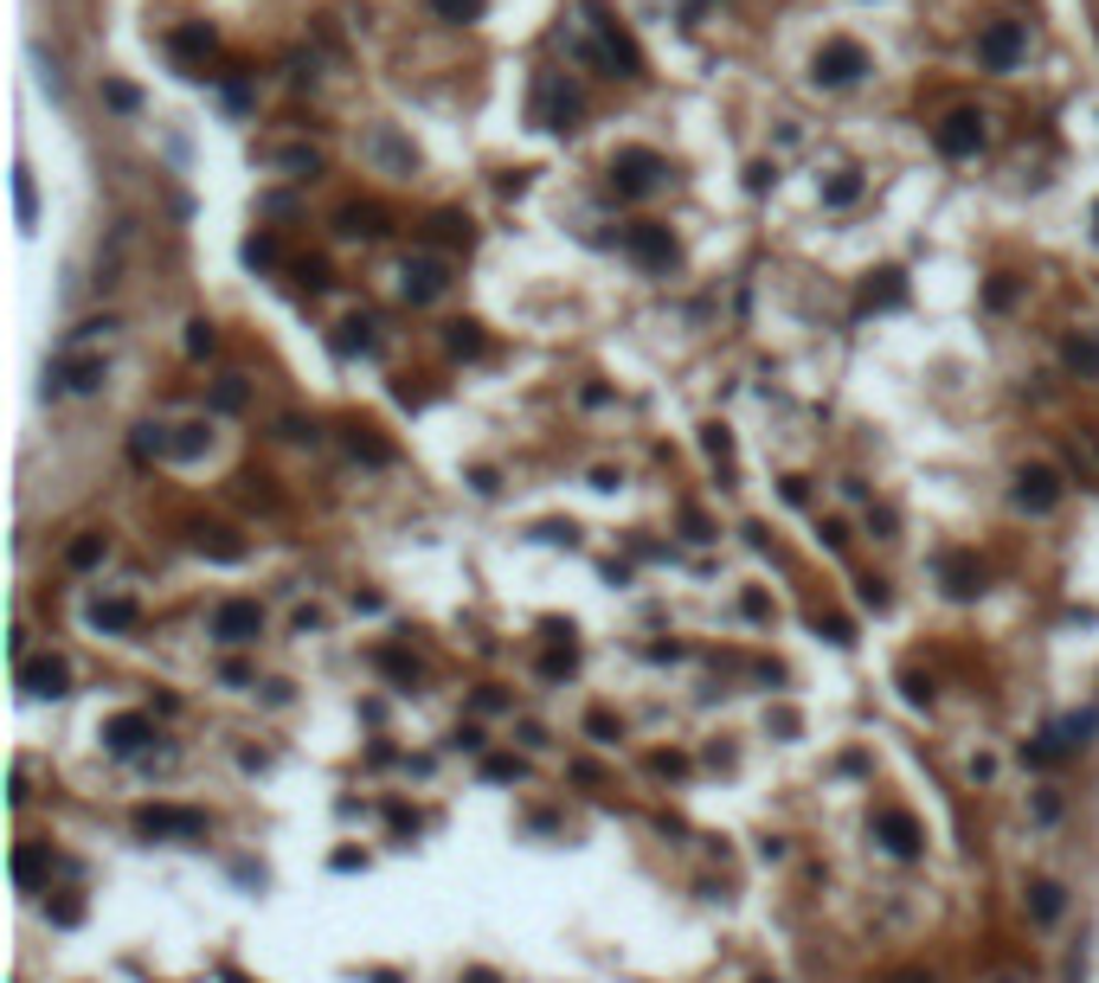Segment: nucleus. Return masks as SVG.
<instances>
[{
	"instance_id": "39448f33",
	"label": "nucleus",
	"mask_w": 1099,
	"mask_h": 983,
	"mask_svg": "<svg viewBox=\"0 0 1099 983\" xmlns=\"http://www.w3.org/2000/svg\"><path fill=\"white\" fill-rule=\"evenodd\" d=\"M136 835H206V817H200V810L149 803V810H136Z\"/></svg>"
},
{
	"instance_id": "aec40b11",
	"label": "nucleus",
	"mask_w": 1099,
	"mask_h": 983,
	"mask_svg": "<svg viewBox=\"0 0 1099 983\" xmlns=\"http://www.w3.org/2000/svg\"><path fill=\"white\" fill-rule=\"evenodd\" d=\"M277 161H283V168H290L297 181H309V174H322V154H315V149H283Z\"/></svg>"
},
{
	"instance_id": "5701e85b",
	"label": "nucleus",
	"mask_w": 1099,
	"mask_h": 983,
	"mask_svg": "<svg viewBox=\"0 0 1099 983\" xmlns=\"http://www.w3.org/2000/svg\"><path fill=\"white\" fill-rule=\"evenodd\" d=\"M451 354H483V335H476V322H451Z\"/></svg>"
},
{
	"instance_id": "c9c22d12",
	"label": "nucleus",
	"mask_w": 1099,
	"mask_h": 983,
	"mask_svg": "<svg viewBox=\"0 0 1099 983\" xmlns=\"http://www.w3.org/2000/svg\"><path fill=\"white\" fill-rule=\"evenodd\" d=\"M245 258H251V264H270L277 251H270V238H251V245H245Z\"/></svg>"
},
{
	"instance_id": "2eb2a0df",
	"label": "nucleus",
	"mask_w": 1099,
	"mask_h": 983,
	"mask_svg": "<svg viewBox=\"0 0 1099 983\" xmlns=\"http://www.w3.org/2000/svg\"><path fill=\"white\" fill-rule=\"evenodd\" d=\"M1062 360H1067V367H1074L1080 379H1099V335H1067Z\"/></svg>"
},
{
	"instance_id": "dca6fc26",
	"label": "nucleus",
	"mask_w": 1099,
	"mask_h": 983,
	"mask_svg": "<svg viewBox=\"0 0 1099 983\" xmlns=\"http://www.w3.org/2000/svg\"><path fill=\"white\" fill-rule=\"evenodd\" d=\"M379 231H386L379 206H342V238H379Z\"/></svg>"
},
{
	"instance_id": "7c9ffc66",
	"label": "nucleus",
	"mask_w": 1099,
	"mask_h": 983,
	"mask_svg": "<svg viewBox=\"0 0 1099 983\" xmlns=\"http://www.w3.org/2000/svg\"><path fill=\"white\" fill-rule=\"evenodd\" d=\"M855 193H862V181H855V174H842V181H836V187L823 193V199H830V206H849V199H855Z\"/></svg>"
},
{
	"instance_id": "393cba45",
	"label": "nucleus",
	"mask_w": 1099,
	"mask_h": 983,
	"mask_svg": "<svg viewBox=\"0 0 1099 983\" xmlns=\"http://www.w3.org/2000/svg\"><path fill=\"white\" fill-rule=\"evenodd\" d=\"M213 406H219V412H238V406H245V379H238V374H231V379H219Z\"/></svg>"
},
{
	"instance_id": "a211bd4d",
	"label": "nucleus",
	"mask_w": 1099,
	"mask_h": 983,
	"mask_svg": "<svg viewBox=\"0 0 1099 983\" xmlns=\"http://www.w3.org/2000/svg\"><path fill=\"white\" fill-rule=\"evenodd\" d=\"M90 624H97V630H129V624H136V605H129V598H104V605L90 611Z\"/></svg>"
},
{
	"instance_id": "1a4fd4ad",
	"label": "nucleus",
	"mask_w": 1099,
	"mask_h": 983,
	"mask_svg": "<svg viewBox=\"0 0 1099 983\" xmlns=\"http://www.w3.org/2000/svg\"><path fill=\"white\" fill-rule=\"evenodd\" d=\"M20 688H26V694H39V701H45V694H65V688H72V669H65L58 656H39V662H26V669H20Z\"/></svg>"
},
{
	"instance_id": "f257e3e1",
	"label": "nucleus",
	"mask_w": 1099,
	"mask_h": 983,
	"mask_svg": "<svg viewBox=\"0 0 1099 983\" xmlns=\"http://www.w3.org/2000/svg\"><path fill=\"white\" fill-rule=\"evenodd\" d=\"M862 72H869V52H862L855 39H830V45L817 52V84H830V90L855 84Z\"/></svg>"
},
{
	"instance_id": "9b49d317",
	"label": "nucleus",
	"mask_w": 1099,
	"mask_h": 983,
	"mask_svg": "<svg viewBox=\"0 0 1099 983\" xmlns=\"http://www.w3.org/2000/svg\"><path fill=\"white\" fill-rule=\"evenodd\" d=\"M149 739H154V726H149L142 714H116L110 726H104V746H110V753H122V758H129V753H142Z\"/></svg>"
},
{
	"instance_id": "b1692460",
	"label": "nucleus",
	"mask_w": 1099,
	"mask_h": 983,
	"mask_svg": "<svg viewBox=\"0 0 1099 983\" xmlns=\"http://www.w3.org/2000/svg\"><path fill=\"white\" fill-rule=\"evenodd\" d=\"M104 104H110V110H122V116H129V110H142L136 84H104Z\"/></svg>"
},
{
	"instance_id": "6e6552de",
	"label": "nucleus",
	"mask_w": 1099,
	"mask_h": 983,
	"mask_svg": "<svg viewBox=\"0 0 1099 983\" xmlns=\"http://www.w3.org/2000/svg\"><path fill=\"white\" fill-rule=\"evenodd\" d=\"M656 154L649 149H631V154H617V168H611V181H617V193H649L656 187Z\"/></svg>"
},
{
	"instance_id": "a19ab883",
	"label": "nucleus",
	"mask_w": 1099,
	"mask_h": 983,
	"mask_svg": "<svg viewBox=\"0 0 1099 983\" xmlns=\"http://www.w3.org/2000/svg\"><path fill=\"white\" fill-rule=\"evenodd\" d=\"M1093 226H1099V206H1093Z\"/></svg>"
},
{
	"instance_id": "423d86ee",
	"label": "nucleus",
	"mask_w": 1099,
	"mask_h": 983,
	"mask_svg": "<svg viewBox=\"0 0 1099 983\" xmlns=\"http://www.w3.org/2000/svg\"><path fill=\"white\" fill-rule=\"evenodd\" d=\"M104 386V354H65L52 367V392H97Z\"/></svg>"
},
{
	"instance_id": "473e14b6",
	"label": "nucleus",
	"mask_w": 1099,
	"mask_h": 983,
	"mask_svg": "<svg viewBox=\"0 0 1099 983\" xmlns=\"http://www.w3.org/2000/svg\"><path fill=\"white\" fill-rule=\"evenodd\" d=\"M1010 303H1016V283H1010V277H996V283H990V309H1010Z\"/></svg>"
},
{
	"instance_id": "4c0bfd02",
	"label": "nucleus",
	"mask_w": 1099,
	"mask_h": 983,
	"mask_svg": "<svg viewBox=\"0 0 1099 983\" xmlns=\"http://www.w3.org/2000/svg\"><path fill=\"white\" fill-rule=\"evenodd\" d=\"M862 605H874V611L887 605V585H881V579H869V585H862Z\"/></svg>"
},
{
	"instance_id": "f704fd0d",
	"label": "nucleus",
	"mask_w": 1099,
	"mask_h": 983,
	"mask_svg": "<svg viewBox=\"0 0 1099 983\" xmlns=\"http://www.w3.org/2000/svg\"><path fill=\"white\" fill-rule=\"evenodd\" d=\"M483 771H489V778H521V758H489Z\"/></svg>"
},
{
	"instance_id": "ddd939ff",
	"label": "nucleus",
	"mask_w": 1099,
	"mask_h": 983,
	"mask_svg": "<svg viewBox=\"0 0 1099 983\" xmlns=\"http://www.w3.org/2000/svg\"><path fill=\"white\" fill-rule=\"evenodd\" d=\"M1093 733H1099V714H1067L1062 726L1048 733V739H1055V753H1080V746H1087Z\"/></svg>"
},
{
	"instance_id": "ea45409f",
	"label": "nucleus",
	"mask_w": 1099,
	"mask_h": 983,
	"mask_svg": "<svg viewBox=\"0 0 1099 983\" xmlns=\"http://www.w3.org/2000/svg\"><path fill=\"white\" fill-rule=\"evenodd\" d=\"M463 983H502L495 971H463Z\"/></svg>"
},
{
	"instance_id": "f8f14e48",
	"label": "nucleus",
	"mask_w": 1099,
	"mask_h": 983,
	"mask_svg": "<svg viewBox=\"0 0 1099 983\" xmlns=\"http://www.w3.org/2000/svg\"><path fill=\"white\" fill-rule=\"evenodd\" d=\"M399 277H406V296H412V303H424V296H438V290H444V258H406V270H399Z\"/></svg>"
},
{
	"instance_id": "c85d7f7f",
	"label": "nucleus",
	"mask_w": 1099,
	"mask_h": 983,
	"mask_svg": "<svg viewBox=\"0 0 1099 983\" xmlns=\"http://www.w3.org/2000/svg\"><path fill=\"white\" fill-rule=\"evenodd\" d=\"M206 444V424H181V438H174V456H193Z\"/></svg>"
},
{
	"instance_id": "f3484780",
	"label": "nucleus",
	"mask_w": 1099,
	"mask_h": 983,
	"mask_svg": "<svg viewBox=\"0 0 1099 983\" xmlns=\"http://www.w3.org/2000/svg\"><path fill=\"white\" fill-rule=\"evenodd\" d=\"M104 553H110V547H104V533H77L72 547H65V566L90 572V566H104Z\"/></svg>"
},
{
	"instance_id": "c756f323",
	"label": "nucleus",
	"mask_w": 1099,
	"mask_h": 983,
	"mask_svg": "<svg viewBox=\"0 0 1099 983\" xmlns=\"http://www.w3.org/2000/svg\"><path fill=\"white\" fill-rule=\"evenodd\" d=\"M200 547H206V553H219V560H238V540H219V528L200 533Z\"/></svg>"
},
{
	"instance_id": "7ed1b4c3",
	"label": "nucleus",
	"mask_w": 1099,
	"mask_h": 983,
	"mask_svg": "<svg viewBox=\"0 0 1099 983\" xmlns=\"http://www.w3.org/2000/svg\"><path fill=\"white\" fill-rule=\"evenodd\" d=\"M258 630H265V611L251 605V598H226V605L213 611V637L219 644H258Z\"/></svg>"
},
{
	"instance_id": "20e7f679",
	"label": "nucleus",
	"mask_w": 1099,
	"mask_h": 983,
	"mask_svg": "<svg viewBox=\"0 0 1099 983\" xmlns=\"http://www.w3.org/2000/svg\"><path fill=\"white\" fill-rule=\"evenodd\" d=\"M978 149H984V116L978 110H951L946 122H939V154L965 161V154H978Z\"/></svg>"
},
{
	"instance_id": "4be33fe9",
	"label": "nucleus",
	"mask_w": 1099,
	"mask_h": 983,
	"mask_svg": "<svg viewBox=\"0 0 1099 983\" xmlns=\"http://www.w3.org/2000/svg\"><path fill=\"white\" fill-rule=\"evenodd\" d=\"M174 52H181V58H200V52H213V33H206V26H181V33H174Z\"/></svg>"
},
{
	"instance_id": "f03ea898",
	"label": "nucleus",
	"mask_w": 1099,
	"mask_h": 983,
	"mask_svg": "<svg viewBox=\"0 0 1099 983\" xmlns=\"http://www.w3.org/2000/svg\"><path fill=\"white\" fill-rule=\"evenodd\" d=\"M1028 33L1016 20H990L984 33H978V58H984L990 72H1016V58H1023Z\"/></svg>"
},
{
	"instance_id": "6ab92c4d",
	"label": "nucleus",
	"mask_w": 1099,
	"mask_h": 983,
	"mask_svg": "<svg viewBox=\"0 0 1099 983\" xmlns=\"http://www.w3.org/2000/svg\"><path fill=\"white\" fill-rule=\"evenodd\" d=\"M431 7H438V20H456V26H463V20H483L489 0H431Z\"/></svg>"
},
{
	"instance_id": "9d476101",
	"label": "nucleus",
	"mask_w": 1099,
	"mask_h": 983,
	"mask_svg": "<svg viewBox=\"0 0 1099 983\" xmlns=\"http://www.w3.org/2000/svg\"><path fill=\"white\" fill-rule=\"evenodd\" d=\"M874 835L894 849V855H919V823L907 810H874Z\"/></svg>"
},
{
	"instance_id": "58836bf2",
	"label": "nucleus",
	"mask_w": 1099,
	"mask_h": 983,
	"mask_svg": "<svg viewBox=\"0 0 1099 983\" xmlns=\"http://www.w3.org/2000/svg\"><path fill=\"white\" fill-rule=\"evenodd\" d=\"M881 983H933V977H926V971H913V964H907V971H887Z\"/></svg>"
},
{
	"instance_id": "bb28decb",
	"label": "nucleus",
	"mask_w": 1099,
	"mask_h": 983,
	"mask_svg": "<svg viewBox=\"0 0 1099 983\" xmlns=\"http://www.w3.org/2000/svg\"><path fill=\"white\" fill-rule=\"evenodd\" d=\"M187 354H193V360H206V354H213V328H206V322H187Z\"/></svg>"
},
{
	"instance_id": "e433bc0d",
	"label": "nucleus",
	"mask_w": 1099,
	"mask_h": 983,
	"mask_svg": "<svg viewBox=\"0 0 1099 983\" xmlns=\"http://www.w3.org/2000/svg\"><path fill=\"white\" fill-rule=\"evenodd\" d=\"M567 669H572V644H567V649H553V656H547V676H567Z\"/></svg>"
},
{
	"instance_id": "412c9836",
	"label": "nucleus",
	"mask_w": 1099,
	"mask_h": 983,
	"mask_svg": "<svg viewBox=\"0 0 1099 983\" xmlns=\"http://www.w3.org/2000/svg\"><path fill=\"white\" fill-rule=\"evenodd\" d=\"M1028 894H1035V919H1062V887L1055 881H1035Z\"/></svg>"
},
{
	"instance_id": "a878e982",
	"label": "nucleus",
	"mask_w": 1099,
	"mask_h": 983,
	"mask_svg": "<svg viewBox=\"0 0 1099 983\" xmlns=\"http://www.w3.org/2000/svg\"><path fill=\"white\" fill-rule=\"evenodd\" d=\"M354 456H367V463H386V456H392V451H386V444H379L374 431H367V424H360V431H354Z\"/></svg>"
},
{
	"instance_id": "0eeeda50",
	"label": "nucleus",
	"mask_w": 1099,
	"mask_h": 983,
	"mask_svg": "<svg viewBox=\"0 0 1099 983\" xmlns=\"http://www.w3.org/2000/svg\"><path fill=\"white\" fill-rule=\"evenodd\" d=\"M1055 501H1062V476H1055V469H1042V463H1035V469H1023V476H1016V508L1048 515Z\"/></svg>"
},
{
	"instance_id": "2f4dec72",
	"label": "nucleus",
	"mask_w": 1099,
	"mask_h": 983,
	"mask_svg": "<svg viewBox=\"0 0 1099 983\" xmlns=\"http://www.w3.org/2000/svg\"><path fill=\"white\" fill-rule=\"evenodd\" d=\"M438 238L444 245H470V219H438Z\"/></svg>"
},
{
	"instance_id": "cd10ccee",
	"label": "nucleus",
	"mask_w": 1099,
	"mask_h": 983,
	"mask_svg": "<svg viewBox=\"0 0 1099 983\" xmlns=\"http://www.w3.org/2000/svg\"><path fill=\"white\" fill-rule=\"evenodd\" d=\"M13 187H20V226H33V213H39V199H33V174L20 168V181H13Z\"/></svg>"
},
{
	"instance_id": "4468645a",
	"label": "nucleus",
	"mask_w": 1099,
	"mask_h": 983,
	"mask_svg": "<svg viewBox=\"0 0 1099 983\" xmlns=\"http://www.w3.org/2000/svg\"><path fill=\"white\" fill-rule=\"evenodd\" d=\"M631 251H637L644 264H669V258H676V245H669V231L662 226H637L631 231Z\"/></svg>"
},
{
	"instance_id": "72a5a7b5",
	"label": "nucleus",
	"mask_w": 1099,
	"mask_h": 983,
	"mask_svg": "<svg viewBox=\"0 0 1099 983\" xmlns=\"http://www.w3.org/2000/svg\"><path fill=\"white\" fill-rule=\"evenodd\" d=\"M13 874H20V881H33V874H39V849H20V855H13Z\"/></svg>"
}]
</instances>
